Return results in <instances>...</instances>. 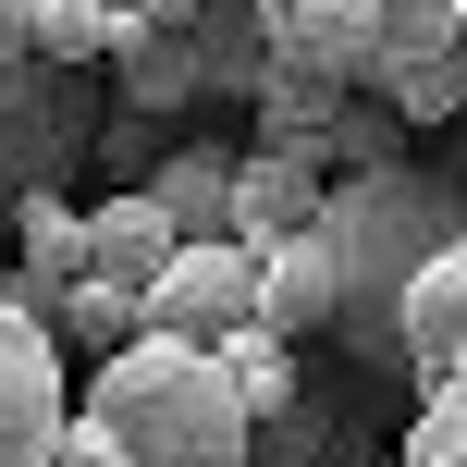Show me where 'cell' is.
Segmentation results:
<instances>
[{
  "mask_svg": "<svg viewBox=\"0 0 467 467\" xmlns=\"http://www.w3.org/2000/svg\"><path fill=\"white\" fill-rule=\"evenodd\" d=\"M455 234H467V172H443V161H381V172H345V185L320 197V246H332V345H345V369L406 381L394 307H406V283H419Z\"/></svg>",
  "mask_w": 467,
  "mask_h": 467,
  "instance_id": "obj_1",
  "label": "cell"
},
{
  "mask_svg": "<svg viewBox=\"0 0 467 467\" xmlns=\"http://www.w3.org/2000/svg\"><path fill=\"white\" fill-rule=\"evenodd\" d=\"M74 431H99L111 467H246V406H234L222 357L148 345V332H136L123 357H99Z\"/></svg>",
  "mask_w": 467,
  "mask_h": 467,
  "instance_id": "obj_2",
  "label": "cell"
},
{
  "mask_svg": "<svg viewBox=\"0 0 467 467\" xmlns=\"http://www.w3.org/2000/svg\"><path fill=\"white\" fill-rule=\"evenodd\" d=\"M258 148L271 161H296L307 185H345V172H381V161H406V123L381 111V99H357V87H320V74H258Z\"/></svg>",
  "mask_w": 467,
  "mask_h": 467,
  "instance_id": "obj_3",
  "label": "cell"
},
{
  "mask_svg": "<svg viewBox=\"0 0 467 467\" xmlns=\"http://www.w3.org/2000/svg\"><path fill=\"white\" fill-rule=\"evenodd\" d=\"M99 74H49V62H0V222L25 197H62V172L99 148Z\"/></svg>",
  "mask_w": 467,
  "mask_h": 467,
  "instance_id": "obj_4",
  "label": "cell"
},
{
  "mask_svg": "<svg viewBox=\"0 0 467 467\" xmlns=\"http://www.w3.org/2000/svg\"><path fill=\"white\" fill-rule=\"evenodd\" d=\"M369 99L419 136V123H443L467 99V13H443V0H381L369 25Z\"/></svg>",
  "mask_w": 467,
  "mask_h": 467,
  "instance_id": "obj_5",
  "label": "cell"
},
{
  "mask_svg": "<svg viewBox=\"0 0 467 467\" xmlns=\"http://www.w3.org/2000/svg\"><path fill=\"white\" fill-rule=\"evenodd\" d=\"M258 320V246L234 234V246H172V271L148 283V307H136V332L148 345H197L210 357L222 332H246Z\"/></svg>",
  "mask_w": 467,
  "mask_h": 467,
  "instance_id": "obj_6",
  "label": "cell"
},
{
  "mask_svg": "<svg viewBox=\"0 0 467 467\" xmlns=\"http://www.w3.org/2000/svg\"><path fill=\"white\" fill-rule=\"evenodd\" d=\"M357 443H381V381L369 369H296V406L246 431V467H345Z\"/></svg>",
  "mask_w": 467,
  "mask_h": 467,
  "instance_id": "obj_7",
  "label": "cell"
},
{
  "mask_svg": "<svg viewBox=\"0 0 467 467\" xmlns=\"http://www.w3.org/2000/svg\"><path fill=\"white\" fill-rule=\"evenodd\" d=\"M74 431V394H62V345L37 320L0 307V467H49V443Z\"/></svg>",
  "mask_w": 467,
  "mask_h": 467,
  "instance_id": "obj_8",
  "label": "cell"
},
{
  "mask_svg": "<svg viewBox=\"0 0 467 467\" xmlns=\"http://www.w3.org/2000/svg\"><path fill=\"white\" fill-rule=\"evenodd\" d=\"M136 197L172 222V246H234V148L222 136H172Z\"/></svg>",
  "mask_w": 467,
  "mask_h": 467,
  "instance_id": "obj_9",
  "label": "cell"
},
{
  "mask_svg": "<svg viewBox=\"0 0 467 467\" xmlns=\"http://www.w3.org/2000/svg\"><path fill=\"white\" fill-rule=\"evenodd\" d=\"M394 357H406V381H455V357H467V234L443 258H431L419 283H406V307H394Z\"/></svg>",
  "mask_w": 467,
  "mask_h": 467,
  "instance_id": "obj_10",
  "label": "cell"
},
{
  "mask_svg": "<svg viewBox=\"0 0 467 467\" xmlns=\"http://www.w3.org/2000/svg\"><path fill=\"white\" fill-rule=\"evenodd\" d=\"M258 332L271 345H332V246H320V222L296 234V246H258Z\"/></svg>",
  "mask_w": 467,
  "mask_h": 467,
  "instance_id": "obj_11",
  "label": "cell"
},
{
  "mask_svg": "<svg viewBox=\"0 0 467 467\" xmlns=\"http://www.w3.org/2000/svg\"><path fill=\"white\" fill-rule=\"evenodd\" d=\"M185 62H197V111H210V99H258V74H271L258 0H197L185 13Z\"/></svg>",
  "mask_w": 467,
  "mask_h": 467,
  "instance_id": "obj_12",
  "label": "cell"
},
{
  "mask_svg": "<svg viewBox=\"0 0 467 467\" xmlns=\"http://www.w3.org/2000/svg\"><path fill=\"white\" fill-rule=\"evenodd\" d=\"M320 197H332V185H307L296 161H271V148L234 161V234H246V246H296V234L320 222Z\"/></svg>",
  "mask_w": 467,
  "mask_h": 467,
  "instance_id": "obj_13",
  "label": "cell"
},
{
  "mask_svg": "<svg viewBox=\"0 0 467 467\" xmlns=\"http://www.w3.org/2000/svg\"><path fill=\"white\" fill-rule=\"evenodd\" d=\"M210 357H222V381H234V406H246V431H258V419H283V406H296V369H307V357H296V345H271V332H258V320H246V332H222Z\"/></svg>",
  "mask_w": 467,
  "mask_h": 467,
  "instance_id": "obj_14",
  "label": "cell"
},
{
  "mask_svg": "<svg viewBox=\"0 0 467 467\" xmlns=\"http://www.w3.org/2000/svg\"><path fill=\"white\" fill-rule=\"evenodd\" d=\"M25 62H49V74H99V62H111V25H99L87 0H37V25H25Z\"/></svg>",
  "mask_w": 467,
  "mask_h": 467,
  "instance_id": "obj_15",
  "label": "cell"
},
{
  "mask_svg": "<svg viewBox=\"0 0 467 467\" xmlns=\"http://www.w3.org/2000/svg\"><path fill=\"white\" fill-rule=\"evenodd\" d=\"M406 467H467V381H431L419 431H406Z\"/></svg>",
  "mask_w": 467,
  "mask_h": 467,
  "instance_id": "obj_16",
  "label": "cell"
},
{
  "mask_svg": "<svg viewBox=\"0 0 467 467\" xmlns=\"http://www.w3.org/2000/svg\"><path fill=\"white\" fill-rule=\"evenodd\" d=\"M87 13H99V25H111V37H136V25H185V13H197V0H87Z\"/></svg>",
  "mask_w": 467,
  "mask_h": 467,
  "instance_id": "obj_17",
  "label": "cell"
},
{
  "mask_svg": "<svg viewBox=\"0 0 467 467\" xmlns=\"http://www.w3.org/2000/svg\"><path fill=\"white\" fill-rule=\"evenodd\" d=\"M49 467H111V443H99V431H62V443H49Z\"/></svg>",
  "mask_w": 467,
  "mask_h": 467,
  "instance_id": "obj_18",
  "label": "cell"
},
{
  "mask_svg": "<svg viewBox=\"0 0 467 467\" xmlns=\"http://www.w3.org/2000/svg\"><path fill=\"white\" fill-rule=\"evenodd\" d=\"M25 25H37V0H0V62H25Z\"/></svg>",
  "mask_w": 467,
  "mask_h": 467,
  "instance_id": "obj_19",
  "label": "cell"
},
{
  "mask_svg": "<svg viewBox=\"0 0 467 467\" xmlns=\"http://www.w3.org/2000/svg\"><path fill=\"white\" fill-rule=\"evenodd\" d=\"M283 13H307V0H258V25H283Z\"/></svg>",
  "mask_w": 467,
  "mask_h": 467,
  "instance_id": "obj_20",
  "label": "cell"
}]
</instances>
